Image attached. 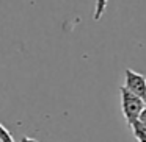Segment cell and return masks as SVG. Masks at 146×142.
Listing matches in <instances>:
<instances>
[{
    "mask_svg": "<svg viewBox=\"0 0 146 142\" xmlns=\"http://www.w3.org/2000/svg\"><path fill=\"white\" fill-rule=\"evenodd\" d=\"M119 92H121V109H123L127 125H130V123L137 122L140 119V114L146 106V101L137 97V95H133L132 92H129L124 86L119 88Z\"/></svg>",
    "mask_w": 146,
    "mask_h": 142,
    "instance_id": "cell-1",
    "label": "cell"
},
{
    "mask_svg": "<svg viewBox=\"0 0 146 142\" xmlns=\"http://www.w3.org/2000/svg\"><path fill=\"white\" fill-rule=\"evenodd\" d=\"M124 75H126L124 88L129 92H132L133 95H137V97H140L141 100L146 101V77L132 69H126Z\"/></svg>",
    "mask_w": 146,
    "mask_h": 142,
    "instance_id": "cell-2",
    "label": "cell"
},
{
    "mask_svg": "<svg viewBox=\"0 0 146 142\" xmlns=\"http://www.w3.org/2000/svg\"><path fill=\"white\" fill-rule=\"evenodd\" d=\"M130 128H132V133L133 136H135V139L138 142H146V125H143L140 120H137V122L130 123Z\"/></svg>",
    "mask_w": 146,
    "mask_h": 142,
    "instance_id": "cell-3",
    "label": "cell"
},
{
    "mask_svg": "<svg viewBox=\"0 0 146 142\" xmlns=\"http://www.w3.org/2000/svg\"><path fill=\"white\" fill-rule=\"evenodd\" d=\"M0 141L2 142H16L14 137H13V134H11L2 123H0Z\"/></svg>",
    "mask_w": 146,
    "mask_h": 142,
    "instance_id": "cell-4",
    "label": "cell"
},
{
    "mask_svg": "<svg viewBox=\"0 0 146 142\" xmlns=\"http://www.w3.org/2000/svg\"><path fill=\"white\" fill-rule=\"evenodd\" d=\"M105 5H107V2H104V0H101V2H98V8H96V13H94V19L98 20L99 17H101V13L104 11Z\"/></svg>",
    "mask_w": 146,
    "mask_h": 142,
    "instance_id": "cell-5",
    "label": "cell"
},
{
    "mask_svg": "<svg viewBox=\"0 0 146 142\" xmlns=\"http://www.w3.org/2000/svg\"><path fill=\"white\" fill-rule=\"evenodd\" d=\"M140 122L143 123V125H146V106H145V109L141 111V114H140Z\"/></svg>",
    "mask_w": 146,
    "mask_h": 142,
    "instance_id": "cell-6",
    "label": "cell"
},
{
    "mask_svg": "<svg viewBox=\"0 0 146 142\" xmlns=\"http://www.w3.org/2000/svg\"><path fill=\"white\" fill-rule=\"evenodd\" d=\"M21 142H38V141L33 139V137H29V136H24V137L21 139Z\"/></svg>",
    "mask_w": 146,
    "mask_h": 142,
    "instance_id": "cell-7",
    "label": "cell"
},
{
    "mask_svg": "<svg viewBox=\"0 0 146 142\" xmlns=\"http://www.w3.org/2000/svg\"><path fill=\"white\" fill-rule=\"evenodd\" d=\"M0 142H2V141H0Z\"/></svg>",
    "mask_w": 146,
    "mask_h": 142,
    "instance_id": "cell-8",
    "label": "cell"
}]
</instances>
